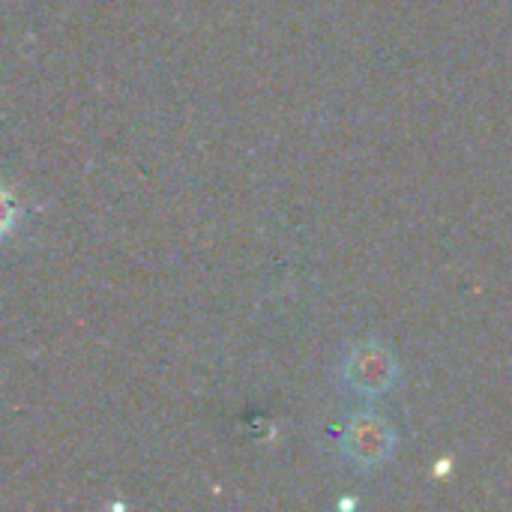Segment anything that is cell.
I'll use <instances>...</instances> for the list:
<instances>
[{
  "mask_svg": "<svg viewBox=\"0 0 512 512\" xmlns=\"http://www.w3.org/2000/svg\"><path fill=\"white\" fill-rule=\"evenodd\" d=\"M345 447L348 456L363 465V468H375L381 465L390 453H393V432L390 426L375 417V414H360L351 420L348 435H345Z\"/></svg>",
  "mask_w": 512,
  "mask_h": 512,
  "instance_id": "1",
  "label": "cell"
},
{
  "mask_svg": "<svg viewBox=\"0 0 512 512\" xmlns=\"http://www.w3.org/2000/svg\"><path fill=\"white\" fill-rule=\"evenodd\" d=\"M12 222H15V207L9 204V198L0 192V234L3 231H9L12 228Z\"/></svg>",
  "mask_w": 512,
  "mask_h": 512,
  "instance_id": "3",
  "label": "cell"
},
{
  "mask_svg": "<svg viewBox=\"0 0 512 512\" xmlns=\"http://www.w3.org/2000/svg\"><path fill=\"white\" fill-rule=\"evenodd\" d=\"M348 378H351V384L363 396H381L393 384L396 366H393L387 351H381V348H360L348 360Z\"/></svg>",
  "mask_w": 512,
  "mask_h": 512,
  "instance_id": "2",
  "label": "cell"
}]
</instances>
